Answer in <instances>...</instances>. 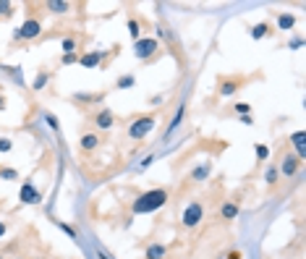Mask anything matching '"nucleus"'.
Wrapping results in <instances>:
<instances>
[{
    "instance_id": "f257e3e1",
    "label": "nucleus",
    "mask_w": 306,
    "mask_h": 259,
    "mask_svg": "<svg viewBox=\"0 0 306 259\" xmlns=\"http://www.w3.org/2000/svg\"><path fill=\"white\" fill-rule=\"evenodd\" d=\"M167 202H170V191L165 186L162 189H147L131 202V215H152V212L162 209Z\"/></svg>"
},
{
    "instance_id": "f03ea898",
    "label": "nucleus",
    "mask_w": 306,
    "mask_h": 259,
    "mask_svg": "<svg viewBox=\"0 0 306 259\" xmlns=\"http://www.w3.org/2000/svg\"><path fill=\"white\" fill-rule=\"evenodd\" d=\"M157 115L155 113H144V115H134L128 123V139L131 142H142L144 136H149V131L155 128Z\"/></svg>"
},
{
    "instance_id": "7ed1b4c3",
    "label": "nucleus",
    "mask_w": 306,
    "mask_h": 259,
    "mask_svg": "<svg viewBox=\"0 0 306 259\" xmlns=\"http://www.w3.org/2000/svg\"><path fill=\"white\" fill-rule=\"evenodd\" d=\"M160 53H162V48L155 37H142V39L134 42V55L139 58L142 63H152L155 58H160Z\"/></svg>"
},
{
    "instance_id": "20e7f679",
    "label": "nucleus",
    "mask_w": 306,
    "mask_h": 259,
    "mask_svg": "<svg viewBox=\"0 0 306 259\" xmlns=\"http://www.w3.org/2000/svg\"><path fill=\"white\" fill-rule=\"evenodd\" d=\"M202 220H204V204L199 199H191L181 212V225L186 228V231H194V228L202 225Z\"/></svg>"
},
{
    "instance_id": "39448f33",
    "label": "nucleus",
    "mask_w": 306,
    "mask_h": 259,
    "mask_svg": "<svg viewBox=\"0 0 306 259\" xmlns=\"http://www.w3.org/2000/svg\"><path fill=\"white\" fill-rule=\"evenodd\" d=\"M42 34V24H39V19H34V16H29L16 32H13V42H32V39H37Z\"/></svg>"
},
{
    "instance_id": "423d86ee",
    "label": "nucleus",
    "mask_w": 306,
    "mask_h": 259,
    "mask_svg": "<svg viewBox=\"0 0 306 259\" xmlns=\"http://www.w3.org/2000/svg\"><path fill=\"white\" fill-rule=\"evenodd\" d=\"M243 84H246L243 76H220V79H217V95L223 100H228V97H233Z\"/></svg>"
},
{
    "instance_id": "0eeeda50",
    "label": "nucleus",
    "mask_w": 306,
    "mask_h": 259,
    "mask_svg": "<svg viewBox=\"0 0 306 259\" xmlns=\"http://www.w3.org/2000/svg\"><path fill=\"white\" fill-rule=\"evenodd\" d=\"M89 120H92V126H95V131L102 134V131H110L115 126V113L110 108H100L89 115Z\"/></svg>"
},
{
    "instance_id": "6e6552de",
    "label": "nucleus",
    "mask_w": 306,
    "mask_h": 259,
    "mask_svg": "<svg viewBox=\"0 0 306 259\" xmlns=\"http://www.w3.org/2000/svg\"><path fill=\"white\" fill-rule=\"evenodd\" d=\"M102 147V134L95 131V128H89L84 134H79V152L81 155H92V152H97Z\"/></svg>"
},
{
    "instance_id": "1a4fd4ad",
    "label": "nucleus",
    "mask_w": 306,
    "mask_h": 259,
    "mask_svg": "<svg viewBox=\"0 0 306 259\" xmlns=\"http://www.w3.org/2000/svg\"><path fill=\"white\" fill-rule=\"evenodd\" d=\"M186 115H189V102H186V97H183L178 105H176V110H173V118H170V123H167V128H165V139H170V136L183 126V120H186Z\"/></svg>"
},
{
    "instance_id": "9d476101",
    "label": "nucleus",
    "mask_w": 306,
    "mask_h": 259,
    "mask_svg": "<svg viewBox=\"0 0 306 259\" xmlns=\"http://www.w3.org/2000/svg\"><path fill=\"white\" fill-rule=\"evenodd\" d=\"M298 170H301V160H298L296 155H290V152H285V155L280 157V162H278L280 178H293Z\"/></svg>"
},
{
    "instance_id": "9b49d317",
    "label": "nucleus",
    "mask_w": 306,
    "mask_h": 259,
    "mask_svg": "<svg viewBox=\"0 0 306 259\" xmlns=\"http://www.w3.org/2000/svg\"><path fill=\"white\" fill-rule=\"evenodd\" d=\"M19 199H21V204H39L42 202V191L32 184V181H24L21 191H19Z\"/></svg>"
},
{
    "instance_id": "f8f14e48",
    "label": "nucleus",
    "mask_w": 306,
    "mask_h": 259,
    "mask_svg": "<svg viewBox=\"0 0 306 259\" xmlns=\"http://www.w3.org/2000/svg\"><path fill=\"white\" fill-rule=\"evenodd\" d=\"M110 53H105V50H89V53H81L79 55V66L81 68H97L105 63V58H108Z\"/></svg>"
},
{
    "instance_id": "ddd939ff",
    "label": "nucleus",
    "mask_w": 306,
    "mask_h": 259,
    "mask_svg": "<svg viewBox=\"0 0 306 259\" xmlns=\"http://www.w3.org/2000/svg\"><path fill=\"white\" fill-rule=\"evenodd\" d=\"M209 173H212V160H202V162H196L191 167L189 178L194 181V184H204V181L209 178Z\"/></svg>"
},
{
    "instance_id": "4468645a",
    "label": "nucleus",
    "mask_w": 306,
    "mask_h": 259,
    "mask_svg": "<svg viewBox=\"0 0 306 259\" xmlns=\"http://www.w3.org/2000/svg\"><path fill=\"white\" fill-rule=\"evenodd\" d=\"M105 97H108L105 89H100V92H76L73 102H79V105H102Z\"/></svg>"
},
{
    "instance_id": "2eb2a0df",
    "label": "nucleus",
    "mask_w": 306,
    "mask_h": 259,
    "mask_svg": "<svg viewBox=\"0 0 306 259\" xmlns=\"http://www.w3.org/2000/svg\"><path fill=\"white\" fill-rule=\"evenodd\" d=\"M157 37H160L162 42L170 45L173 50H178V45H181V42H178V34H176V32H173V29L167 26L165 21H157ZM160 39H157V42H160Z\"/></svg>"
},
{
    "instance_id": "dca6fc26",
    "label": "nucleus",
    "mask_w": 306,
    "mask_h": 259,
    "mask_svg": "<svg viewBox=\"0 0 306 259\" xmlns=\"http://www.w3.org/2000/svg\"><path fill=\"white\" fill-rule=\"evenodd\" d=\"M238 215H241V204H238L236 199H228V202L220 204V220H228V223H231V220H236Z\"/></svg>"
},
{
    "instance_id": "f3484780",
    "label": "nucleus",
    "mask_w": 306,
    "mask_h": 259,
    "mask_svg": "<svg viewBox=\"0 0 306 259\" xmlns=\"http://www.w3.org/2000/svg\"><path fill=\"white\" fill-rule=\"evenodd\" d=\"M275 32H272V24L270 21H259V24H254L251 29H249V37L254 39V42H259V39H265V37H272Z\"/></svg>"
},
{
    "instance_id": "a211bd4d",
    "label": "nucleus",
    "mask_w": 306,
    "mask_h": 259,
    "mask_svg": "<svg viewBox=\"0 0 306 259\" xmlns=\"http://www.w3.org/2000/svg\"><path fill=\"white\" fill-rule=\"evenodd\" d=\"M144 259H167V246L160 241H152L147 243V249H144Z\"/></svg>"
},
{
    "instance_id": "6ab92c4d",
    "label": "nucleus",
    "mask_w": 306,
    "mask_h": 259,
    "mask_svg": "<svg viewBox=\"0 0 306 259\" xmlns=\"http://www.w3.org/2000/svg\"><path fill=\"white\" fill-rule=\"evenodd\" d=\"M79 42H81V34L79 32H71L60 39V50L63 53H79Z\"/></svg>"
},
{
    "instance_id": "aec40b11",
    "label": "nucleus",
    "mask_w": 306,
    "mask_h": 259,
    "mask_svg": "<svg viewBox=\"0 0 306 259\" xmlns=\"http://www.w3.org/2000/svg\"><path fill=\"white\" fill-rule=\"evenodd\" d=\"M296 26V16L288 11H280L278 13V32H290V29Z\"/></svg>"
},
{
    "instance_id": "412c9836",
    "label": "nucleus",
    "mask_w": 306,
    "mask_h": 259,
    "mask_svg": "<svg viewBox=\"0 0 306 259\" xmlns=\"http://www.w3.org/2000/svg\"><path fill=\"white\" fill-rule=\"evenodd\" d=\"M50 79H53V73H50L48 68H42V71H37V76H34V79H32V89H34V92H42V89H45V87L50 84Z\"/></svg>"
},
{
    "instance_id": "4be33fe9",
    "label": "nucleus",
    "mask_w": 306,
    "mask_h": 259,
    "mask_svg": "<svg viewBox=\"0 0 306 259\" xmlns=\"http://www.w3.org/2000/svg\"><path fill=\"white\" fill-rule=\"evenodd\" d=\"M288 139H290V144L296 147V157H298V160H303V157H306V149H303V139H306V134H303V131H293V134L288 136Z\"/></svg>"
},
{
    "instance_id": "5701e85b",
    "label": "nucleus",
    "mask_w": 306,
    "mask_h": 259,
    "mask_svg": "<svg viewBox=\"0 0 306 259\" xmlns=\"http://www.w3.org/2000/svg\"><path fill=\"white\" fill-rule=\"evenodd\" d=\"M45 8H48L50 13H58V16H63V13L71 11V3H66V0H48V3H45Z\"/></svg>"
},
{
    "instance_id": "b1692460",
    "label": "nucleus",
    "mask_w": 306,
    "mask_h": 259,
    "mask_svg": "<svg viewBox=\"0 0 306 259\" xmlns=\"http://www.w3.org/2000/svg\"><path fill=\"white\" fill-rule=\"evenodd\" d=\"M126 29H128V34H131V39H134V42H136V39H142V21L136 19V16H128Z\"/></svg>"
},
{
    "instance_id": "393cba45",
    "label": "nucleus",
    "mask_w": 306,
    "mask_h": 259,
    "mask_svg": "<svg viewBox=\"0 0 306 259\" xmlns=\"http://www.w3.org/2000/svg\"><path fill=\"white\" fill-rule=\"evenodd\" d=\"M278 181H280V173H278V165H267V170H265V184L270 189L278 186Z\"/></svg>"
},
{
    "instance_id": "a878e982",
    "label": "nucleus",
    "mask_w": 306,
    "mask_h": 259,
    "mask_svg": "<svg viewBox=\"0 0 306 259\" xmlns=\"http://www.w3.org/2000/svg\"><path fill=\"white\" fill-rule=\"evenodd\" d=\"M115 87H118V89H131V87H136V76H134V73H123V76H118Z\"/></svg>"
},
{
    "instance_id": "bb28decb",
    "label": "nucleus",
    "mask_w": 306,
    "mask_h": 259,
    "mask_svg": "<svg viewBox=\"0 0 306 259\" xmlns=\"http://www.w3.org/2000/svg\"><path fill=\"white\" fill-rule=\"evenodd\" d=\"M254 155H256V162H267L270 160V147L267 144H254Z\"/></svg>"
},
{
    "instance_id": "cd10ccee",
    "label": "nucleus",
    "mask_w": 306,
    "mask_h": 259,
    "mask_svg": "<svg viewBox=\"0 0 306 259\" xmlns=\"http://www.w3.org/2000/svg\"><path fill=\"white\" fill-rule=\"evenodd\" d=\"M53 223H55V225H58L60 231H63V233H66L71 241H76V243H79V233H76V231H73V228H71L68 223H63V220H53Z\"/></svg>"
},
{
    "instance_id": "c85d7f7f",
    "label": "nucleus",
    "mask_w": 306,
    "mask_h": 259,
    "mask_svg": "<svg viewBox=\"0 0 306 259\" xmlns=\"http://www.w3.org/2000/svg\"><path fill=\"white\" fill-rule=\"evenodd\" d=\"M19 170L16 167H8V165H0V181H16Z\"/></svg>"
},
{
    "instance_id": "c756f323",
    "label": "nucleus",
    "mask_w": 306,
    "mask_h": 259,
    "mask_svg": "<svg viewBox=\"0 0 306 259\" xmlns=\"http://www.w3.org/2000/svg\"><path fill=\"white\" fill-rule=\"evenodd\" d=\"M79 63V53H63L60 55V66H76Z\"/></svg>"
},
{
    "instance_id": "7c9ffc66",
    "label": "nucleus",
    "mask_w": 306,
    "mask_h": 259,
    "mask_svg": "<svg viewBox=\"0 0 306 259\" xmlns=\"http://www.w3.org/2000/svg\"><path fill=\"white\" fill-rule=\"evenodd\" d=\"M13 3H8V0H0V19H8V16H13Z\"/></svg>"
},
{
    "instance_id": "2f4dec72",
    "label": "nucleus",
    "mask_w": 306,
    "mask_h": 259,
    "mask_svg": "<svg viewBox=\"0 0 306 259\" xmlns=\"http://www.w3.org/2000/svg\"><path fill=\"white\" fill-rule=\"evenodd\" d=\"M233 113H238V118L241 115H251V105L249 102H236L233 105Z\"/></svg>"
},
{
    "instance_id": "473e14b6",
    "label": "nucleus",
    "mask_w": 306,
    "mask_h": 259,
    "mask_svg": "<svg viewBox=\"0 0 306 259\" xmlns=\"http://www.w3.org/2000/svg\"><path fill=\"white\" fill-rule=\"evenodd\" d=\"M42 115H45V123H48V126L53 128V134H58V136H60V123L55 120V115H50V113H42Z\"/></svg>"
},
{
    "instance_id": "72a5a7b5",
    "label": "nucleus",
    "mask_w": 306,
    "mask_h": 259,
    "mask_svg": "<svg viewBox=\"0 0 306 259\" xmlns=\"http://www.w3.org/2000/svg\"><path fill=\"white\" fill-rule=\"evenodd\" d=\"M155 160H157V155H147V157H144L139 165H136V170H139V173H144V170H147V167H149L152 162H155Z\"/></svg>"
},
{
    "instance_id": "f704fd0d",
    "label": "nucleus",
    "mask_w": 306,
    "mask_h": 259,
    "mask_svg": "<svg viewBox=\"0 0 306 259\" xmlns=\"http://www.w3.org/2000/svg\"><path fill=\"white\" fill-rule=\"evenodd\" d=\"M11 149H13V142L8 139V136H0V155H8Z\"/></svg>"
},
{
    "instance_id": "c9c22d12",
    "label": "nucleus",
    "mask_w": 306,
    "mask_h": 259,
    "mask_svg": "<svg viewBox=\"0 0 306 259\" xmlns=\"http://www.w3.org/2000/svg\"><path fill=\"white\" fill-rule=\"evenodd\" d=\"M95 251H97V256H100V259H115V254H113V251H108V249L102 246V243H97Z\"/></svg>"
},
{
    "instance_id": "e433bc0d",
    "label": "nucleus",
    "mask_w": 306,
    "mask_h": 259,
    "mask_svg": "<svg viewBox=\"0 0 306 259\" xmlns=\"http://www.w3.org/2000/svg\"><path fill=\"white\" fill-rule=\"evenodd\" d=\"M301 48H303V39L301 37H293V39L288 42V50H301Z\"/></svg>"
},
{
    "instance_id": "4c0bfd02",
    "label": "nucleus",
    "mask_w": 306,
    "mask_h": 259,
    "mask_svg": "<svg viewBox=\"0 0 306 259\" xmlns=\"http://www.w3.org/2000/svg\"><path fill=\"white\" fill-rule=\"evenodd\" d=\"M225 259H243V254L238 249H231V251H225Z\"/></svg>"
},
{
    "instance_id": "58836bf2",
    "label": "nucleus",
    "mask_w": 306,
    "mask_h": 259,
    "mask_svg": "<svg viewBox=\"0 0 306 259\" xmlns=\"http://www.w3.org/2000/svg\"><path fill=\"white\" fill-rule=\"evenodd\" d=\"M165 102V95H152L149 97V105H162Z\"/></svg>"
},
{
    "instance_id": "ea45409f",
    "label": "nucleus",
    "mask_w": 306,
    "mask_h": 259,
    "mask_svg": "<svg viewBox=\"0 0 306 259\" xmlns=\"http://www.w3.org/2000/svg\"><path fill=\"white\" fill-rule=\"evenodd\" d=\"M238 120H241L243 126H254V118H251V115H241Z\"/></svg>"
},
{
    "instance_id": "a19ab883",
    "label": "nucleus",
    "mask_w": 306,
    "mask_h": 259,
    "mask_svg": "<svg viewBox=\"0 0 306 259\" xmlns=\"http://www.w3.org/2000/svg\"><path fill=\"white\" fill-rule=\"evenodd\" d=\"M6 233H8V225H6V223H3V220H0V238H3V236H6Z\"/></svg>"
},
{
    "instance_id": "79ce46f5",
    "label": "nucleus",
    "mask_w": 306,
    "mask_h": 259,
    "mask_svg": "<svg viewBox=\"0 0 306 259\" xmlns=\"http://www.w3.org/2000/svg\"><path fill=\"white\" fill-rule=\"evenodd\" d=\"M6 108V97H0V110H3Z\"/></svg>"
},
{
    "instance_id": "37998d69",
    "label": "nucleus",
    "mask_w": 306,
    "mask_h": 259,
    "mask_svg": "<svg viewBox=\"0 0 306 259\" xmlns=\"http://www.w3.org/2000/svg\"><path fill=\"white\" fill-rule=\"evenodd\" d=\"M13 259H24V256H13Z\"/></svg>"
},
{
    "instance_id": "c03bdc74",
    "label": "nucleus",
    "mask_w": 306,
    "mask_h": 259,
    "mask_svg": "<svg viewBox=\"0 0 306 259\" xmlns=\"http://www.w3.org/2000/svg\"><path fill=\"white\" fill-rule=\"evenodd\" d=\"M34 259H45V256H34Z\"/></svg>"
},
{
    "instance_id": "a18cd8bd",
    "label": "nucleus",
    "mask_w": 306,
    "mask_h": 259,
    "mask_svg": "<svg viewBox=\"0 0 306 259\" xmlns=\"http://www.w3.org/2000/svg\"><path fill=\"white\" fill-rule=\"evenodd\" d=\"M0 259H6V256H3V254H0Z\"/></svg>"
}]
</instances>
